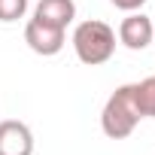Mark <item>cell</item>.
I'll list each match as a JSON object with an SVG mask.
<instances>
[{"label":"cell","instance_id":"6da1fadb","mask_svg":"<svg viewBox=\"0 0 155 155\" xmlns=\"http://www.w3.org/2000/svg\"><path fill=\"white\" fill-rule=\"evenodd\" d=\"M73 49H76V58L88 67L107 64L116 55V31L101 18L79 21L73 31Z\"/></svg>","mask_w":155,"mask_h":155},{"label":"cell","instance_id":"7a4b0ae2","mask_svg":"<svg viewBox=\"0 0 155 155\" xmlns=\"http://www.w3.org/2000/svg\"><path fill=\"white\" fill-rule=\"evenodd\" d=\"M140 110L134 104V94H131V85H119L107 104H104V113H101V128L110 140H125L134 134V128L140 125Z\"/></svg>","mask_w":155,"mask_h":155},{"label":"cell","instance_id":"3957f363","mask_svg":"<svg viewBox=\"0 0 155 155\" xmlns=\"http://www.w3.org/2000/svg\"><path fill=\"white\" fill-rule=\"evenodd\" d=\"M64 34H67L64 28H52V25H46L40 18H31L25 25V43H28V49L37 52V55H43V58H52V55H58L64 49Z\"/></svg>","mask_w":155,"mask_h":155},{"label":"cell","instance_id":"277c9868","mask_svg":"<svg viewBox=\"0 0 155 155\" xmlns=\"http://www.w3.org/2000/svg\"><path fill=\"white\" fill-rule=\"evenodd\" d=\"M152 40H155V25H152L149 15H143L137 9V12H128V18H122V25H119V43L125 49L143 52Z\"/></svg>","mask_w":155,"mask_h":155},{"label":"cell","instance_id":"5b68a950","mask_svg":"<svg viewBox=\"0 0 155 155\" xmlns=\"http://www.w3.org/2000/svg\"><path fill=\"white\" fill-rule=\"evenodd\" d=\"M0 155H34V131L18 119L0 122Z\"/></svg>","mask_w":155,"mask_h":155},{"label":"cell","instance_id":"8992f818","mask_svg":"<svg viewBox=\"0 0 155 155\" xmlns=\"http://www.w3.org/2000/svg\"><path fill=\"white\" fill-rule=\"evenodd\" d=\"M34 18L67 31V25H73V18H76V3L73 0H40L34 6Z\"/></svg>","mask_w":155,"mask_h":155},{"label":"cell","instance_id":"52a82bcc","mask_svg":"<svg viewBox=\"0 0 155 155\" xmlns=\"http://www.w3.org/2000/svg\"><path fill=\"white\" fill-rule=\"evenodd\" d=\"M131 94H134V104H137L140 116L143 119H155V76L131 82Z\"/></svg>","mask_w":155,"mask_h":155},{"label":"cell","instance_id":"ba28073f","mask_svg":"<svg viewBox=\"0 0 155 155\" xmlns=\"http://www.w3.org/2000/svg\"><path fill=\"white\" fill-rule=\"evenodd\" d=\"M28 0H0V21H18V18H25V12H28Z\"/></svg>","mask_w":155,"mask_h":155},{"label":"cell","instance_id":"9c48e42d","mask_svg":"<svg viewBox=\"0 0 155 155\" xmlns=\"http://www.w3.org/2000/svg\"><path fill=\"white\" fill-rule=\"evenodd\" d=\"M110 3L116 9H122V12H137V9H143L146 0H110Z\"/></svg>","mask_w":155,"mask_h":155},{"label":"cell","instance_id":"30bf717a","mask_svg":"<svg viewBox=\"0 0 155 155\" xmlns=\"http://www.w3.org/2000/svg\"><path fill=\"white\" fill-rule=\"evenodd\" d=\"M152 43H155V40H152Z\"/></svg>","mask_w":155,"mask_h":155}]
</instances>
